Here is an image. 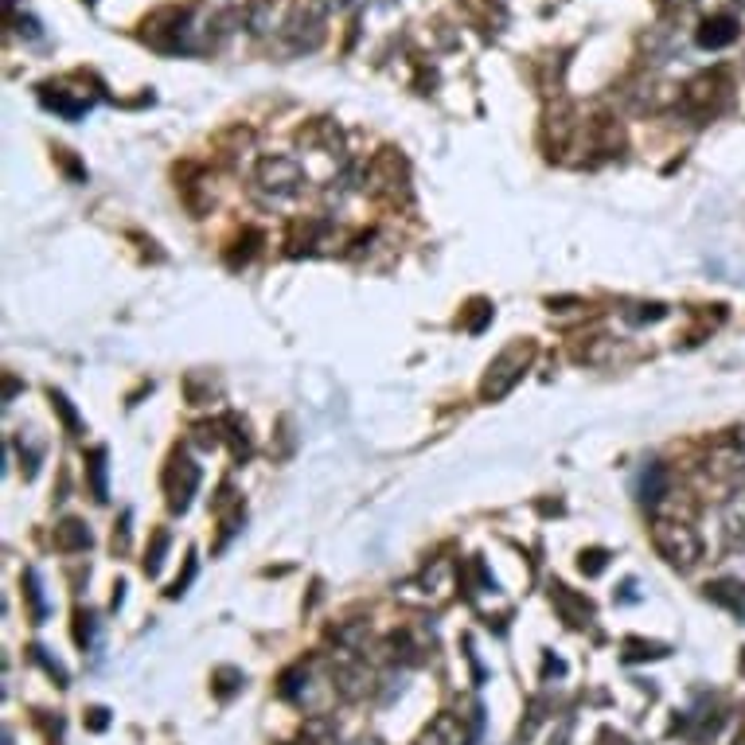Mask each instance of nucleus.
Wrapping results in <instances>:
<instances>
[{
    "label": "nucleus",
    "mask_w": 745,
    "mask_h": 745,
    "mask_svg": "<svg viewBox=\"0 0 745 745\" xmlns=\"http://www.w3.org/2000/svg\"><path fill=\"white\" fill-rule=\"evenodd\" d=\"M656 550L667 558L672 566H695L698 558H703V538L695 535V527H687V523H656Z\"/></svg>",
    "instance_id": "nucleus-1"
},
{
    "label": "nucleus",
    "mask_w": 745,
    "mask_h": 745,
    "mask_svg": "<svg viewBox=\"0 0 745 745\" xmlns=\"http://www.w3.org/2000/svg\"><path fill=\"white\" fill-rule=\"evenodd\" d=\"M531 355H535L531 343H520V348H507V351L500 355V360H495V363L488 367V379H484L480 394H484V398H504L515 383H520V375H523V367L531 363Z\"/></svg>",
    "instance_id": "nucleus-2"
},
{
    "label": "nucleus",
    "mask_w": 745,
    "mask_h": 745,
    "mask_svg": "<svg viewBox=\"0 0 745 745\" xmlns=\"http://www.w3.org/2000/svg\"><path fill=\"white\" fill-rule=\"evenodd\" d=\"M258 183H262L266 196L289 199L301 188V165L289 157H269V160H262V168H258Z\"/></svg>",
    "instance_id": "nucleus-3"
},
{
    "label": "nucleus",
    "mask_w": 745,
    "mask_h": 745,
    "mask_svg": "<svg viewBox=\"0 0 745 745\" xmlns=\"http://www.w3.org/2000/svg\"><path fill=\"white\" fill-rule=\"evenodd\" d=\"M196 488H199V469H196V464H191L188 457H176V461H172V472H168L172 507H176V512H183Z\"/></svg>",
    "instance_id": "nucleus-4"
},
{
    "label": "nucleus",
    "mask_w": 745,
    "mask_h": 745,
    "mask_svg": "<svg viewBox=\"0 0 745 745\" xmlns=\"http://www.w3.org/2000/svg\"><path fill=\"white\" fill-rule=\"evenodd\" d=\"M707 597L718 601L722 609H730L738 621H745V581L722 578V581H715V586H707Z\"/></svg>",
    "instance_id": "nucleus-5"
},
{
    "label": "nucleus",
    "mask_w": 745,
    "mask_h": 745,
    "mask_svg": "<svg viewBox=\"0 0 745 745\" xmlns=\"http://www.w3.org/2000/svg\"><path fill=\"white\" fill-rule=\"evenodd\" d=\"M733 39H738V24H733L730 16H715V20H707V24L698 28V47L718 51V47H730Z\"/></svg>",
    "instance_id": "nucleus-6"
},
{
    "label": "nucleus",
    "mask_w": 745,
    "mask_h": 745,
    "mask_svg": "<svg viewBox=\"0 0 745 745\" xmlns=\"http://www.w3.org/2000/svg\"><path fill=\"white\" fill-rule=\"evenodd\" d=\"M418 745H464L461 718H457V715H441V718H434Z\"/></svg>",
    "instance_id": "nucleus-7"
},
{
    "label": "nucleus",
    "mask_w": 745,
    "mask_h": 745,
    "mask_svg": "<svg viewBox=\"0 0 745 745\" xmlns=\"http://www.w3.org/2000/svg\"><path fill=\"white\" fill-rule=\"evenodd\" d=\"M722 538L730 550H745V500H733L722 512Z\"/></svg>",
    "instance_id": "nucleus-8"
},
{
    "label": "nucleus",
    "mask_w": 745,
    "mask_h": 745,
    "mask_svg": "<svg viewBox=\"0 0 745 745\" xmlns=\"http://www.w3.org/2000/svg\"><path fill=\"white\" fill-rule=\"evenodd\" d=\"M59 546L63 550H86V546H90V531H86L79 520H67L59 527Z\"/></svg>",
    "instance_id": "nucleus-9"
},
{
    "label": "nucleus",
    "mask_w": 745,
    "mask_h": 745,
    "mask_svg": "<svg viewBox=\"0 0 745 745\" xmlns=\"http://www.w3.org/2000/svg\"><path fill=\"white\" fill-rule=\"evenodd\" d=\"M664 469L660 464H648V477H644V504L648 507H656L660 504V495H664Z\"/></svg>",
    "instance_id": "nucleus-10"
},
{
    "label": "nucleus",
    "mask_w": 745,
    "mask_h": 745,
    "mask_svg": "<svg viewBox=\"0 0 745 745\" xmlns=\"http://www.w3.org/2000/svg\"><path fill=\"white\" fill-rule=\"evenodd\" d=\"M51 406H55V410H59V414H63V422H67L71 429H79V418H74V410L67 406V398H63V394H55V391H51Z\"/></svg>",
    "instance_id": "nucleus-11"
},
{
    "label": "nucleus",
    "mask_w": 745,
    "mask_h": 745,
    "mask_svg": "<svg viewBox=\"0 0 745 745\" xmlns=\"http://www.w3.org/2000/svg\"><path fill=\"white\" fill-rule=\"evenodd\" d=\"M90 722H94V730H106V710H90Z\"/></svg>",
    "instance_id": "nucleus-12"
},
{
    "label": "nucleus",
    "mask_w": 745,
    "mask_h": 745,
    "mask_svg": "<svg viewBox=\"0 0 745 745\" xmlns=\"http://www.w3.org/2000/svg\"><path fill=\"white\" fill-rule=\"evenodd\" d=\"M664 4H672V8H687V4H695V0H664Z\"/></svg>",
    "instance_id": "nucleus-13"
},
{
    "label": "nucleus",
    "mask_w": 745,
    "mask_h": 745,
    "mask_svg": "<svg viewBox=\"0 0 745 745\" xmlns=\"http://www.w3.org/2000/svg\"><path fill=\"white\" fill-rule=\"evenodd\" d=\"M355 745H379V741H355Z\"/></svg>",
    "instance_id": "nucleus-14"
}]
</instances>
